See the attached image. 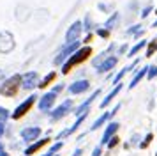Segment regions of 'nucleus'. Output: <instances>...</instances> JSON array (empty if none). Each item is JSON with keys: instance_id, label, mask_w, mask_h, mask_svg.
<instances>
[{"instance_id": "obj_35", "label": "nucleus", "mask_w": 157, "mask_h": 156, "mask_svg": "<svg viewBox=\"0 0 157 156\" xmlns=\"http://www.w3.org/2000/svg\"><path fill=\"white\" fill-rule=\"evenodd\" d=\"M101 154H102V149H101V146H99V147H95L92 151V156H101Z\"/></svg>"}, {"instance_id": "obj_36", "label": "nucleus", "mask_w": 157, "mask_h": 156, "mask_svg": "<svg viewBox=\"0 0 157 156\" xmlns=\"http://www.w3.org/2000/svg\"><path fill=\"white\" fill-rule=\"evenodd\" d=\"M6 133V122H2L0 121V138H2V135Z\"/></svg>"}, {"instance_id": "obj_41", "label": "nucleus", "mask_w": 157, "mask_h": 156, "mask_svg": "<svg viewBox=\"0 0 157 156\" xmlns=\"http://www.w3.org/2000/svg\"><path fill=\"white\" fill-rule=\"evenodd\" d=\"M152 27H157V20L154 21V23H152Z\"/></svg>"}, {"instance_id": "obj_32", "label": "nucleus", "mask_w": 157, "mask_h": 156, "mask_svg": "<svg viewBox=\"0 0 157 156\" xmlns=\"http://www.w3.org/2000/svg\"><path fill=\"white\" fill-rule=\"evenodd\" d=\"M127 50H129V46H127V44H122L120 48L117 50V55H122V53H125Z\"/></svg>"}, {"instance_id": "obj_4", "label": "nucleus", "mask_w": 157, "mask_h": 156, "mask_svg": "<svg viewBox=\"0 0 157 156\" xmlns=\"http://www.w3.org/2000/svg\"><path fill=\"white\" fill-rule=\"evenodd\" d=\"M36 101H37V96H36V94H32V96H29V98L25 99V101H21L20 105L16 106V108H14V112L11 113V117H13L14 121L21 119L23 115H27V113L30 112V108L34 106V103H36Z\"/></svg>"}, {"instance_id": "obj_13", "label": "nucleus", "mask_w": 157, "mask_h": 156, "mask_svg": "<svg viewBox=\"0 0 157 156\" xmlns=\"http://www.w3.org/2000/svg\"><path fill=\"white\" fill-rule=\"evenodd\" d=\"M99 94H101V89H97V91H94V94H92V96H90L88 99H85V101H83V103H81V105H79L78 108H76V110H74V115L78 117V115H81V113L88 112V108H90V105L94 103V99H95V98H99Z\"/></svg>"}, {"instance_id": "obj_16", "label": "nucleus", "mask_w": 157, "mask_h": 156, "mask_svg": "<svg viewBox=\"0 0 157 156\" xmlns=\"http://www.w3.org/2000/svg\"><path fill=\"white\" fill-rule=\"evenodd\" d=\"M120 91H122V84L118 82V84H117V85L113 87V91H111V92H109V94L106 96V98H104L102 101H101V105H99V106H101V108H106V106L109 105L111 101H113V98H115V96H117V94H118Z\"/></svg>"}, {"instance_id": "obj_42", "label": "nucleus", "mask_w": 157, "mask_h": 156, "mask_svg": "<svg viewBox=\"0 0 157 156\" xmlns=\"http://www.w3.org/2000/svg\"><path fill=\"white\" fill-rule=\"evenodd\" d=\"M155 14H157V7H155Z\"/></svg>"}, {"instance_id": "obj_30", "label": "nucleus", "mask_w": 157, "mask_h": 156, "mask_svg": "<svg viewBox=\"0 0 157 156\" xmlns=\"http://www.w3.org/2000/svg\"><path fill=\"white\" fill-rule=\"evenodd\" d=\"M97 35L102 37V39H106V37H109V30H106V28H97Z\"/></svg>"}, {"instance_id": "obj_28", "label": "nucleus", "mask_w": 157, "mask_h": 156, "mask_svg": "<svg viewBox=\"0 0 157 156\" xmlns=\"http://www.w3.org/2000/svg\"><path fill=\"white\" fill-rule=\"evenodd\" d=\"M118 140H120V138H118V137H117V135H113V137H111V138H109V140H108V147H109V149H113L115 146H117V144H118Z\"/></svg>"}, {"instance_id": "obj_25", "label": "nucleus", "mask_w": 157, "mask_h": 156, "mask_svg": "<svg viewBox=\"0 0 157 156\" xmlns=\"http://www.w3.org/2000/svg\"><path fill=\"white\" fill-rule=\"evenodd\" d=\"M155 76H157V66L155 64H152V66L147 68V78H148V80H154Z\"/></svg>"}, {"instance_id": "obj_26", "label": "nucleus", "mask_w": 157, "mask_h": 156, "mask_svg": "<svg viewBox=\"0 0 157 156\" xmlns=\"http://www.w3.org/2000/svg\"><path fill=\"white\" fill-rule=\"evenodd\" d=\"M9 117H11V112H9L6 106H0V121H2V122H6Z\"/></svg>"}, {"instance_id": "obj_31", "label": "nucleus", "mask_w": 157, "mask_h": 156, "mask_svg": "<svg viewBox=\"0 0 157 156\" xmlns=\"http://www.w3.org/2000/svg\"><path fill=\"white\" fill-rule=\"evenodd\" d=\"M152 11H154V7H152V6L143 7V9H141V18H147V16H148V14L152 13Z\"/></svg>"}, {"instance_id": "obj_33", "label": "nucleus", "mask_w": 157, "mask_h": 156, "mask_svg": "<svg viewBox=\"0 0 157 156\" xmlns=\"http://www.w3.org/2000/svg\"><path fill=\"white\" fill-rule=\"evenodd\" d=\"M64 89H65V87H64V84H58V85H55V89H53V92H55V94H58V92H62Z\"/></svg>"}, {"instance_id": "obj_8", "label": "nucleus", "mask_w": 157, "mask_h": 156, "mask_svg": "<svg viewBox=\"0 0 157 156\" xmlns=\"http://www.w3.org/2000/svg\"><path fill=\"white\" fill-rule=\"evenodd\" d=\"M20 135H21V138L25 142H29V144H32V142H36L39 137H41V128L39 126H29V128H23L21 131H20Z\"/></svg>"}, {"instance_id": "obj_27", "label": "nucleus", "mask_w": 157, "mask_h": 156, "mask_svg": "<svg viewBox=\"0 0 157 156\" xmlns=\"http://www.w3.org/2000/svg\"><path fill=\"white\" fill-rule=\"evenodd\" d=\"M152 138H154V135H152V133H148L147 137H145V140H143V142H140V147H141V149L148 147V146H150V142H152Z\"/></svg>"}, {"instance_id": "obj_14", "label": "nucleus", "mask_w": 157, "mask_h": 156, "mask_svg": "<svg viewBox=\"0 0 157 156\" xmlns=\"http://www.w3.org/2000/svg\"><path fill=\"white\" fill-rule=\"evenodd\" d=\"M90 89V82L88 80H76L69 85V92L71 94H81V92H86Z\"/></svg>"}, {"instance_id": "obj_23", "label": "nucleus", "mask_w": 157, "mask_h": 156, "mask_svg": "<svg viewBox=\"0 0 157 156\" xmlns=\"http://www.w3.org/2000/svg\"><path fill=\"white\" fill-rule=\"evenodd\" d=\"M81 23H83V30H86V32H92V28H94V20L90 18V14H86L85 20L81 21Z\"/></svg>"}, {"instance_id": "obj_43", "label": "nucleus", "mask_w": 157, "mask_h": 156, "mask_svg": "<svg viewBox=\"0 0 157 156\" xmlns=\"http://www.w3.org/2000/svg\"><path fill=\"white\" fill-rule=\"evenodd\" d=\"M53 156H58V154H53Z\"/></svg>"}, {"instance_id": "obj_17", "label": "nucleus", "mask_w": 157, "mask_h": 156, "mask_svg": "<svg viewBox=\"0 0 157 156\" xmlns=\"http://www.w3.org/2000/svg\"><path fill=\"white\" fill-rule=\"evenodd\" d=\"M118 23H120V13H113L109 18L106 20V23H104V28L106 30H115V28L118 27Z\"/></svg>"}, {"instance_id": "obj_12", "label": "nucleus", "mask_w": 157, "mask_h": 156, "mask_svg": "<svg viewBox=\"0 0 157 156\" xmlns=\"http://www.w3.org/2000/svg\"><path fill=\"white\" fill-rule=\"evenodd\" d=\"M117 62H118V57L117 55H109V57H106L102 62L97 66V73L99 75H102V73H106V71H111L117 66Z\"/></svg>"}, {"instance_id": "obj_18", "label": "nucleus", "mask_w": 157, "mask_h": 156, "mask_svg": "<svg viewBox=\"0 0 157 156\" xmlns=\"http://www.w3.org/2000/svg\"><path fill=\"white\" fill-rule=\"evenodd\" d=\"M111 117H113V115H111V112H104V113H102V115L99 117V119H97V121H95V122L92 124V126H90V131H95V129H99V128L102 126V124H106V122L111 119Z\"/></svg>"}, {"instance_id": "obj_20", "label": "nucleus", "mask_w": 157, "mask_h": 156, "mask_svg": "<svg viewBox=\"0 0 157 156\" xmlns=\"http://www.w3.org/2000/svg\"><path fill=\"white\" fill-rule=\"evenodd\" d=\"M147 68H148V66H147ZM147 68H141V69H140L138 73H136L134 78H132V80L129 82V89H134L136 85L140 84V80H141V78L145 76V75H147Z\"/></svg>"}, {"instance_id": "obj_24", "label": "nucleus", "mask_w": 157, "mask_h": 156, "mask_svg": "<svg viewBox=\"0 0 157 156\" xmlns=\"http://www.w3.org/2000/svg\"><path fill=\"white\" fill-rule=\"evenodd\" d=\"M62 147H64V142H62V140H58L57 144H53V146H51V147L48 149V154H50V156L57 154V153H58V151H60Z\"/></svg>"}, {"instance_id": "obj_39", "label": "nucleus", "mask_w": 157, "mask_h": 156, "mask_svg": "<svg viewBox=\"0 0 157 156\" xmlns=\"http://www.w3.org/2000/svg\"><path fill=\"white\" fill-rule=\"evenodd\" d=\"M81 154H83V151H81V149H76V151L72 153V156H81Z\"/></svg>"}, {"instance_id": "obj_10", "label": "nucleus", "mask_w": 157, "mask_h": 156, "mask_svg": "<svg viewBox=\"0 0 157 156\" xmlns=\"http://www.w3.org/2000/svg\"><path fill=\"white\" fill-rule=\"evenodd\" d=\"M71 106H72V101L71 99H65L64 103L60 106H57L53 112H50V117H51V121H58V119H62L65 113H69V110H71Z\"/></svg>"}, {"instance_id": "obj_29", "label": "nucleus", "mask_w": 157, "mask_h": 156, "mask_svg": "<svg viewBox=\"0 0 157 156\" xmlns=\"http://www.w3.org/2000/svg\"><path fill=\"white\" fill-rule=\"evenodd\" d=\"M141 28H143L141 25H132V27H131V28H127V34H129V35H134L136 32H140Z\"/></svg>"}, {"instance_id": "obj_21", "label": "nucleus", "mask_w": 157, "mask_h": 156, "mask_svg": "<svg viewBox=\"0 0 157 156\" xmlns=\"http://www.w3.org/2000/svg\"><path fill=\"white\" fill-rule=\"evenodd\" d=\"M55 78H57V73H55V71H51L50 75H46V76H44L43 80L39 82V84H37V87H41V89H46V87H48V85H50L53 80H55Z\"/></svg>"}, {"instance_id": "obj_2", "label": "nucleus", "mask_w": 157, "mask_h": 156, "mask_svg": "<svg viewBox=\"0 0 157 156\" xmlns=\"http://www.w3.org/2000/svg\"><path fill=\"white\" fill-rule=\"evenodd\" d=\"M20 89H21V75H13L0 85V94L7 96V98H13V96L18 94Z\"/></svg>"}, {"instance_id": "obj_1", "label": "nucleus", "mask_w": 157, "mask_h": 156, "mask_svg": "<svg viewBox=\"0 0 157 156\" xmlns=\"http://www.w3.org/2000/svg\"><path fill=\"white\" fill-rule=\"evenodd\" d=\"M90 55H92V48H90L88 44H85V46H79V48L76 50V51H74V53H72V55L69 57L64 64H62V75H67V73L74 68V66L85 62Z\"/></svg>"}, {"instance_id": "obj_9", "label": "nucleus", "mask_w": 157, "mask_h": 156, "mask_svg": "<svg viewBox=\"0 0 157 156\" xmlns=\"http://www.w3.org/2000/svg\"><path fill=\"white\" fill-rule=\"evenodd\" d=\"M83 32V23L81 21H74L71 27L67 28V32H65V43H72L79 39V35Z\"/></svg>"}, {"instance_id": "obj_3", "label": "nucleus", "mask_w": 157, "mask_h": 156, "mask_svg": "<svg viewBox=\"0 0 157 156\" xmlns=\"http://www.w3.org/2000/svg\"><path fill=\"white\" fill-rule=\"evenodd\" d=\"M81 46V41L79 39H76V41H72V43H64V46H62V50H60V53H58L55 59H53V64L55 66H60V64H64L69 57L76 51V50Z\"/></svg>"}, {"instance_id": "obj_11", "label": "nucleus", "mask_w": 157, "mask_h": 156, "mask_svg": "<svg viewBox=\"0 0 157 156\" xmlns=\"http://www.w3.org/2000/svg\"><path fill=\"white\" fill-rule=\"evenodd\" d=\"M50 140H51L50 137H46V138H41V140L37 138L36 142H32L29 147L25 149V156H32V154H36L37 151H41V149H43L44 146H48V144H50Z\"/></svg>"}, {"instance_id": "obj_7", "label": "nucleus", "mask_w": 157, "mask_h": 156, "mask_svg": "<svg viewBox=\"0 0 157 156\" xmlns=\"http://www.w3.org/2000/svg\"><path fill=\"white\" fill-rule=\"evenodd\" d=\"M13 48H14V37H13V34L7 32V30L0 32V53H9Z\"/></svg>"}, {"instance_id": "obj_22", "label": "nucleus", "mask_w": 157, "mask_h": 156, "mask_svg": "<svg viewBox=\"0 0 157 156\" xmlns=\"http://www.w3.org/2000/svg\"><path fill=\"white\" fill-rule=\"evenodd\" d=\"M155 51H157V37L147 43V53H145V57H152Z\"/></svg>"}, {"instance_id": "obj_5", "label": "nucleus", "mask_w": 157, "mask_h": 156, "mask_svg": "<svg viewBox=\"0 0 157 156\" xmlns=\"http://www.w3.org/2000/svg\"><path fill=\"white\" fill-rule=\"evenodd\" d=\"M37 84H39V75H37V71H29V73L21 75V89L32 91V89L37 87Z\"/></svg>"}, {"instance_id": "obj_6", "label": "nucleus", "mask_w": 157, "mask_h": 156, "mask_svg": "<svg viewBox=\"0 0 157 156\" xmlns=\"http://www.w3.org/2000/svg\"><path fill=\"white\" fill-rule=\"evenodd\" d=\"M55 101H57V94L53 91L43 94L39 98V110L41 112H50L51 108H53V105H55Z\"/></svg>"}, {"instance_id": "obj_38", "label": "nucleus", "mask_w": 157, "mask_h": 156, "mask_svg": "<svg viewBox=\"0 0 157 156\" xmlns=\"http://www.w3.org/2000/svg\"><path fill=\"white\" fill-rule=\"evenodd\" d=\"M143 34H145V28H141V30H140V32H136V34L132 35V37H134V39H138V37H141Z\"/></svg>"}, {"instance_id": "obj_19", "label": "nucleus", "mask_w": 157, "mask_h": 156, "mask_svg": "<svg viewBox=\"0 0 157 156\" xmlns=\"http://www.w3.org/2000/svg\"><path fill=\"white\" fill-rule=\"evenodd\" d=\"M147 43H148V41H140V43H136V44H134L131 50H127V57H129V59H132L134 55H138V53H140V51L145 48V46H147Z\"/></svg>"}, {"instance_id": "obj_44", "label": "nucleus", "mask_w": 157, "mask_h": 156, "mask_svg": "<svg viewBox=\"0 0 157 156\" xmlns=\"http://www.w3.org/2000/svg\"><path fill=\"white\" fill-rule=\"evenodd\" d=\"M155 156H157V153H155Z\"/></svg>"}, {"instance_id": "obj_40", "label": "nucleus", "mask_w": 157, "mask_h": 156, "mask_svg": "<svg viewBox=\"0 0 157 156\" xmlns=\"http://www.w3.org/2000/svg\"><path fill=\"white\" fill-rule=\"evenodd\" d=\"M138 138H140V135H134V137H132L131 140H132V142H134V144H136V142H138Z\"/></svg>"}, {"instance_id": "obj_15", "label": "nucleus", "mask_w": 157, "mask_h": 156, "mask_svg": "<svg viewBox=\"0 0 157 156\" xmlns=\"http://www.w3.org/2000/svg\"><path fill=\"white\" fill-rule=\"evenodd\" d=\"M118 128H120L118 122H109V124L106 126V129H104V135H102V138H101V144H102V146L108 144V140H109L117 131H118Z\"/></svg>"}, {"instance_id": "obj_37", "label": "nucleus", "mask_w": 157, "mask_h": 156, "mask_svg": "<svg viewBox=\"0 0 157 156\" xmlns=\"http://www.w3.org/2000/svg\"><path fill=\"white\" fill-rule=\"evenodd\" d=\"M0 156H7V153H6V147H4V144L0 142Z\"/></svg>"}, {"instance_id": "obj_34", "label": "nucleus", "mask_w": 157, "mask_h": 156, "mask_svg": "<svg viewBox=\"0 0 157 156\" xmlns=\"http://www.w3.org/2000/svg\"><path fill=\"white\" fill-rule=\"evenodd\" d=\"M92 39H94V34H92V32H88V34H86V37H85V39H83L81 43H85V44H88V43L92 41Z\"/></svg>"}]
</instances>
